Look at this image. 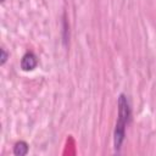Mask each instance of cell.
Returning <instances> with one entry per match:
<instances>
[{
	"label": "cell",
	"mask_w": 156,
	"mask_h": 156,
	"mask_svg": "<svg viewBox=\"0 0 156 156\" xmlns=\"http://www.w3.org/2000/svg\"><path fill=\"white\" fill-rule=\"evenodd\" d=\"M117 121L115 124L113 130V149L115 152H119L123 145V141L126 139V128L130 122L132 117V108L130 104L128 101V98L126 94L121 93L117 99Z\"/></svg>",
	"instance_id": "obj_1"
},
{
	"label": "cell",
	"mask_w": 156,
	"mask_h": 156,
	"mask_svg": "<svg viewBox=\"0 0 156 156\" xmlns=\"http://www.w3.org/2000/svg\"><path fill=\"white\" fill-rule=\"evenodd\" d=\"M37 65H38V57L32 51H27L21 58V69L24 72L33 71L37 67Z\"/></svg>",
	"instance_id": "obj_2"
},
{
	"label": "cell",
	"mask_w": 156,
	"mask_h": 156,
	"mask_svg": "<svg viewBox=\"0 0 156 156\" xmlns=\"http://www.w3.org/2000/svg\"><path fill=\"white\" fill-rule=\"evenodd\" d=\"M28 150H29V145L24 140H20L13 146V155H16V156H24V155L28 154Z\"/></svg>",
	"instance_id": "obj_3"
},
{
	"label": "cell",
	"mask_w": 156,
	"mask_h": 156,
	"mask_svg": "<svg viewBox=\"0 0 156 156\" xmlns=\"http://www.w3.org/2000/svg\"><path fill=\"white\" fill-rule=\"evenodd\" d=\"M9 56H10V54H9L4 48H1V49H0V66H4V65L6 63Z\"/></svg>",
	"instance_id": "obj_4"
},
{
	"label": "cell",
	"mask_w": 156,
	"mask_h": 156,
	"mask_svg": "<svg viewBox=\"0 0 156 156\" xmlns=\"http://www.w3.org/2000/svg\"><path fill=\"white\" fill-rule=\"evenodd\" d=\"M5 1H6V0H0V4H4Z\"/></svg>",
	"instance_id": "obj_5"
}]
</instances>
